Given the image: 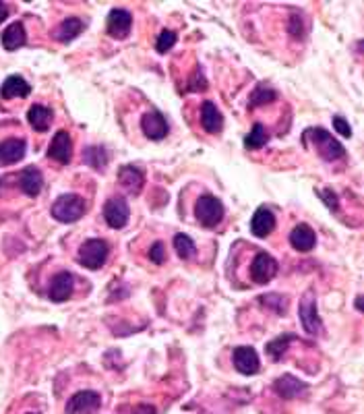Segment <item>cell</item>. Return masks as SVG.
<instances>
[{
	"mask_svg": "<svg viewBox=\"0 0 364 414\" xmlns=\"http://www.w3.org/2000/svg\"><path fill=\"white\" fill-rule=\"evenodd\" d=\"M19 186L27 197H38L44 186V176L38 168H25L19 176Z\"/></svg>",
	"mask_w": 364,
	"mask_h": 414,
	"instance_id": "obj_21",
	"label": "cell"
},
{
	"mask_svg": "<svg viewBox=\"0 0 364 414\" xmlns=\"http://www.w3.org/2000/svg\"><path fill=\"white\" fill-rule=\"evenodd\" d=\"M27 143L23 139H7L0 143V164H17L25 158Z\"/></svg>",
	"mask_w": 364,
	"mask_h": 414,
	"instance_id": "obj_15",
	"label": "cell"
},
{
	"mask_svg": "<svg viewBox=\"0 0 364 414\" xmlns=\"http://www.w3.org/2000/svg\"><path fill=\"white\" fill-rule=\"evenodd\" d=\"M304 139H311V141H313L315 149L319 151V156H321L325 162H335V160H339V158L345 156L343 145H341L335 137H331V133H327L325 129H319V127H317V129H306Z\"/></svg>",
	"mask_w": 364,
	"mask_h": 414,
	"instance_id": "obj_1",
	"label": "cell"
},
{
	"mask_svg": "<svg viewBox=\"0 0 364 414\" xmlns=\"http://www.w3.org/2000/svg\"><path fill=\"white\" fill-rule=\"evenodd\" d=\"M292 340H296V336H294V334H286V336H280V338L271 340V342L267 344V352H269V356H271L274 361H280V358L284 356V352H286L288 344H290Z\"/></svg>",
	"mask_w": 364,
	"mask_h": 414,
	"instance_id": "obj_28",
	"label": "cell"
},
{
	"mask_svg": "<svg viewBox=\"0 0 364 414\" xmlns=\"http://www.w3.org/2000/svg\"><path fill=\"white\" fill-rule=\"evenodd\" d=\"M7 17H9V9H7L5 3H0V23L7 21Z\"/></svg>",
	"mask_w": 364,
	"mask_h": 414,
	"instance_id": "obj_34",
	"label": "cell"
},
{
	"mask_svg": "<svg viewBox=\"0 0 364 414\" xmlns=\"http://www.w3.org/2000/svg\"><path fill=\"white\" fill-rule=\"evenodd\" d=\"M267 141H269V133H267L265 125L255 123L253 129H251V133H249L247 139H245V145H247V149H259V147H263Z\"/></svg>",
	"mask_w": 364,
	"mask_h": 414,
	"instance_id": "obj_25",
	"label": "cell"
},
{
	"mask_svg": "<svg viewBox=\"0 0 364 414\" xmlns=\"http://www.w3.org/2000/svg\"><path fill=\"white\" fill-rule=\"evenodd\" d=\"M300 321H302L304 332H308L311 336L321 334V330H323L321 317L317 313V300H315L313 292H306L302 302H300Z\"/></svg>",
	"mask_w": 364,
	"mask_h": 414,
	"instance_id": "obj_7",
	"label": "cell"
},
{
	"mask_svg": "<svg viewBox=\"0 0 364 414\" xmlns=\"http://www.w3.org/2000/svg\"><path fill=\"white\" fill-rule=\"evenodd\" d=\"M274 389H276V393H278L280 398H284V400H294V398H298L302 391H306V383L300 381V379H296V377H292V375H282V377L276 379Z\"/></svg>",
	"mask_w": 364,
	"mask_h": 414,
	"instance_id": "obj_16",
	"label": "cell"
},
{
	"mask_svg": "<svg viewBox=\"0 0 364 414\" xmlns=\"http://www.w3.org/2000/svg\"><path fill=\"white\" fill-rule=\"evenodd\" d=\"M25 42H27V36H25V27L21 23H11L3 34V46L9 52H15L17 48L25 46Z\"/></svg>",
	"mask_w": 364,
	"mask_h": 414,
	"instance_id": "obj_24",
	"label": "cell"
},
{
	"mask_svg": "<svg viewBox=\"0 0 364 414\" xmlns=\"http://www.w3.org/2000/svg\"><path fill=\"white\" fill-rule=\"evenodd\" d=\"M201 125H203V129H205L207 133H211V135H217V133L221 131V127H223V117H221V112L215 108L213 101H203V106H201Z\"/></svg>",
	"mask_w": 364,
	"mask_h": 414,
	"instance_id": "obj_18",
	"label": "cell"
},
{
	"mask_svg": "<svg viewBox=\"0 0 364 414\" xmlns=\"http://www.w3.org/2000/svg\"><path fill=\"white\" fill-rule=\"evenodd\" d=\"M83 160H85V164L91 166L93 170H104L106 164H108V154H106L101 147L91 145V147H87V149L83 151Z\"/></svg>",
	"mask_w": 364,
	"mask_h": 414,
	"instance_id": "obj_26",
	"label": "cell"
},
{
	"mask_svg": "<svg viewBox=\"0 0 364 414\" xmlns=\"http://www.w3.org/2000/svg\"><path fill=\"white\" fill-rule=\"evenodd\" d=\"M234 367L242 375H255L259 371V354L251 346H238L232 354Z\"/></svg>",
	"mask_w": 364,
	"mask_h": 414,
	"instance_id": "obj_10",
	"label": "cell"
},
{
	"mask_svg": "<svg viewBox=\"0 0 364 414\" xmlns=\"http://www.w3.org/2000/svg\"><path fill=\"white\" fill-rule=\"evenodd\" d=\"M141 129L145 133V137H149L151 141H162L166 139L170 127H168V121L162 112H147L143 114L141 119Z\"/></svg>",
	"mask_w": 364,
	"mask_h": 414,
	"instance_id": "obj_11",
	"label": "cell"
},
{
	"mask_svg": "<svg viewBox=\"0 0 364 414\" xmlns=\"http://www.w3.org/2000/svg\"><path fill=\"white\" fill-rule=\"evenodd\" d=\"M85 214V201L79 195H60L52 205V216L54 220L62 224H73L81 220Z\"/></svg>",
	"mask_w": 364,
	"mask_h": 414,
	"instance_id": "obj_2",
	"label": "cell"
},
{
	"mask_svg": "<svg viewBox=\"0 0 364 414\" xmlns=\"http://www.w3.org/2000/svg\"><path fill=\"white\" fill-rule=\"evenodd\" d=\"M131 27H133V15H131L129 11H125V9H114V11H110L106 29H108V34H110L112 38H116V40L129 38Z\"/></svg>",
	"mask_w": 364,
	"mask_h": 414,
	"instance_id": "obj_9",
	"label": "cell"
},
{
	"mask_svg": "<svg viewBox=\"0 0 364 414\" xmlns=\"http://www.w3.org/2000/svg\"><path fill=\"white\" fill-rule=\"evenodd\" d=\"M149 259L156 263V265H162L164 261H166V247H164V243H156L151 249H149Z\"/></svg>",
	"mask_w": 364,
	"mask_h": 414,
	"instance_id": "obj_31",
	"label": "cell"
},
{
	"mask_svg": "<svg viewBox=\"0 0 364 414\" xmlns=\"http://www.w3.org/2000/svg\"><path fill=\"white\" fill-rule=\"evenodd\" d=\"M174 44H176V34L174 32H168V29H164L160 36H158V42H156V50L160 52V54H166V52H170L172 48H174Z\"/></svg>",
	"mask_w": 364,
	"mask_h": 414,
	"instance_id": "obj_30",
	"label": "cell"
},
{
	"mask_svg": "<svg viewBox=\"0 0 364 414\" xmlns=\"http://www.w3.org/2000/svg\"><path fill=\"white\" fill-rule=\"evenodd\" d=\"M81 29H83V21H81L79 17H66V19L56 27L54 38H56L58 42H62V44H69V42H73V40L81 34Z\"/></svg>",
	"mask_w": 364,
	"mask_h": 414,
	"instance_id": "obj_23",
	"label": "cell"
},
{
	"mask_svg": "<svg viewBox=\"0 0 364 414\" xmlns=\"http://www.w3.org/2000/svg\"><path fill=\"white\" fill-rule=\"evenodd\" d=\"M48 158H52L54 162L58 164H69L71 158H73V141H71V135L66 131H58L50 143V149H48Z\"/></svg>",
	"mask_w": 364,
	"mask_h": 414,
	"instance_id": "obj_13",
	"label": "cell"
},
{
	"mask_svg": "<svg viewBox=\"0 0 364 414\" xmlns=\"http://www.w3.org/2000/svg\"><path fill=\"white\" fill-rule=\"evenodd\" d=\"M101 406V398L97 391L83 389L77 391L69 402H66V414H93Z\"/></svg>",
	"mask_w": 364,
	"mask_h": 414,
	"instance_id": "obj_6",
	"label": "cell"
},
{
	"mask_svg": "<svg viewBox=\"0 0 364 414\" xmlns=\"http://www.w3.org/2000/svg\"><path fill=\"white\" fill-rule=\"evenodd\" d=\"M195 214L205 228H215L223 220V203L213 195H203L195 205Z\"/></svg>",
	"mask_w": 364,
	"mask_h": 414,
	"instance_id": "obj_3",
	"label": "cell"
},
{
	"mask_svg": "<svg viewBox=\"0 0 364 414\" xmlns=\"http://www.w3.org/2000/svg\"><path fill=\"white\" fill-rule=\"evenodd\" d=\"M317 243V234L308 224H298L292 232H290V245L300 251V253H308Z\"/></svg>",
	"mask_w": 364,
	"mask_h": 414,
	"instance_id": "obj_17",
	"label": "cell"
},
{
	"mask_svg": "<svg viewBox=\"0 0 364 414\" xmlns=\"http://www.w3.org/2000/svg\"><path fill=\"white\" fill-rule=\"evenodd\" d=\"M32 93V85L19 77V75H11L5 79L3 87H0V95L5 99H13V97H27Z\"/></svg>",
	"mask_w": 364,
	"mask_h": 414,
	"instance_id": "obj_19",
	"label": "cell"
},
{
	"mask_svg": "<svg viewBox=\"0 0 364 414\" xmlns=\"http://www.w3.org/2000/svg\"><path fill=\"white\" fill-rule=\"evenodd\" d=\"M27 414H36V412H27Z\"/></svg>",
	"mask_w": 364,
	"mask_h": 414,
	"instance_id": "obj_35",
	"label": "cell"
},
{
	"mask_svg": "<svg viewBox=\"0 0 364 414\" xmlns=\"http://www.w3.org/2000/svg\"><path fill=\"white\" fill-rule=\"evenodd\" d=\"M129 218H131V212H129V203L127 199L123 197H112L106 201L104 205V220L110 228L114 230H120L129 224Z\"/></svg>",
	"mask_w": 364,
	"mask_h": 414,
	"instance_id": "obj_5",
	"label": "cell"
},
{
	"mask_svg": "<svg viewBox=\"0 0 364 414\" xmlns=\"http://www.w3.org/2000/svg\"><path fill=\"white\" fill-rule=\"evenodd\" d=\"M321 197H323V201L331 207L333 212H337V197H335V193L333 191H329V188H325V191H321Z\"/></svg>",
	"mask_w": 364,
	"mask_h": 414,
	"instance_id": "obj_33",
	"label": "cell"
},
{
	"mask_svg": "<svg viewBox=\"0 0 364 414\" xmlns=\"http://www.w3.org/2000/svg\"><path fill=\"white\" fill-rule=\"evenodd\" d=\"M108 243L101 239H89L81 245L79 249V263L85 265L87 269H99L106 259H108Z\"/></svg>",
	"mask_w": 364,
	"mask_h": 414,
	"instance_id": "obj_4",
	"label": "cell"
},
{
	"mask_svg": "<svg viewBox=\"0 0 364 414\" xmlns=\"http://www.w3.org/2000/svg\"><path fill=\"white\" fill-rule=\"evenodd\" d=\"M333 129H335V133H339L341 137H352V127H350L348 121H343L341 117H333Z\"/></svg>",
	"mask_w": 364,
	"mask_h": 414,
	"instance_id": "obj_32",
	"label": "cell"
},
{
	"mask_svg": "<svg viewBox=\"0 0 364 414\" xmlns=\"http://www.w3.org/2000/svg\"><path fill=\"white\" fill-rule=\"evenodd\" d=\"M278 97V93L274 91V89H269V87H257L255 91H253V95H251V108H255V106H261V103H267V101H271V99H276Z\"/></svg>",
	"mask_w": 364,
	"mask_h": 414,
	"instance_id": "obj_29",
	"label": "cell"
},
{
	"mask_svg": "<svg viewBox=\"0 0 364 414\" xmlns=\"http://www.w3.org/2000/svg\"><path fill=\"white\" fill-rule=\"evenodd\" d=\"M278 273V261L269 253H257L251 263V278L255 284H267Z\"/></svg>",
	"mask_w": 364,
	"mask_h": 414,
	"instance_id": "obj_8",
	"label": "cell"
},
{
	"mask_svg": "<svg viewBox=\"0 0 364 414\" xmlns=\"http://www.w3.org/2000/svg\"><path fill=\"white\" fill-rule=\"evenodd\" d=\"M276 228V216L271 210H267V207H259V210L255 212L253 220H251V232L257 236V239H265L274 232Z\"/></svg>",
	"mask_w": 364,
	"mask_h": 414,
	"instance_id": "obj_14",
	"label": "cell"
},
{
	"mask_svg": "<svg viewBox=\"0 0 364 414\" xmlns=\"http://www.w3.org/2000/svg\"><path fill=\"white\" fill-rule=\"evenodd\" d=\"M27 121L29 125L34 127V131L38 133H46L50 129V123H52V112L46 108V106H40V103H34L27 112Z\"/></svg>",
	"mask_w": 364,
	"mask_h": 414,
	"instance_id": "obj_22",
	"label": "cell"
},
{
	"mask_svg": "<svg viewBox=\"0 0 364 414\" xmlns=\"http://www.w3.org/2000/svg\"><path fill=\"white\" fill-rule=\"evenodd\" d=\"M118 180L131 195H139L141 188H143V182H145L143 172L139 168H135V166H123V168H120Z\"/></svg>",
	"mask_w": 364,
	"mask_h": 414,
	"instance_id": "obj_20",
	"label": "cell"
},
{
	"mask_svg": "<svg viewBox=\"0 0 364 414\" xmlns=\"http://www.w3.org/2000/svg\"><path fill=\"white\" fill-rule=\"evenodd\" d=\"M174 249H176V255L180 259H191L195 255V251H197L193 239L186 236V234H176L174 236Z\"/></svg>",
	"mask_w": 364,
	"mask_h": 414,
	"instance_id": "obj_27",
	"label": "cell"
},
{
	"mask_svg": "<svg viewBox=\"0 0 364 414\" xmlns=\"http://www.w3.org/2000/svg\"><path fill=\"white\" fill-rule=\"evenodd\" d=\"M73 290H75V278H73V273L71 271H58L52 278V282H50L48 296L54 302H64V300L71 298Z\"/></svg>",
	"mask_w": 364,
	"mask_h": 414,
	"instance_id": "obj_12",
	"label": "cell"
}]
</instances>
